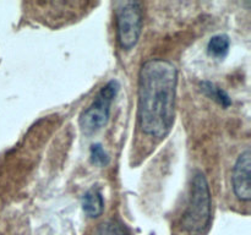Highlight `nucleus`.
<instances>
[{"label": "nucleus", "mask_w": 251, "mask_h": 235, "mask_svg": "<svg viewBox=\"0 0 251 235\" xmlns=\"http://www.w3.org/2000/svg\"><path fill=\"white\" fill-rule=\"evenodd\" d=\"M230 41L227 34H216L210 39L207 44V51L215 58H225L229 51Z\"/></svg>", "instance_id": "obj_8"}, {"label": "nucleus", "mask_w": 251, "mask_h": 235, "mask_svg": "<svg viewBox=\"0 0 251 235\" xmlns=\"http://www.w3.org/2000/svg\"><path fill=\"white\" fill-rule=\"evenodd\" d=\"M117 37L119 46L130 50L139 42L142 29V4L139 1H119L115 6Z\"/></svg>", "instance_id": "obj_4"}, {"label": "nucleus", "mask_w": 251, "mask_h": 235, "mask_svg": "<svg viewBox=\"0 0 251 235\" xmlns=\"http://www.w3.org/2000/svg\"><path fill=\"white\" fill-rule=\"evenodd\" d=\"M119 88L120 85L117 80H110L100 88L90 107L81 113L78 124L83 134L92 135L107 125L110 117V107L119 92Z\"/></svg>", "instance_id": "obj_3"}, {"label": "nucleus", "mask_w": 251, "mask_h": 235, "mask_svg": "<svg viewBox=\"0 0 251 235\" xmlns=\"http://www.w3.org/2000/svg\"><path fill=\"white\" fill-rule=\"evenodd\" d=\"M250 165L251 153L249 148H245L235 161L232 173V186L234 195L243 202H249L251 197L250 190Z\"/></svg>", "instance_id": "obj_5"}, {"label": "nucleus", "mask_w": 251, "mask_h": 235, "mask_svg": "<svg viewBox=\"0 0 251 235\" xmlns=\"http://www.w3.org/2000/svg\"><path fill=\"white\" fill-rule=\"evenodd\" d=\"M82 210L90 218H97L104 211V200L97 188H92L82 196Z\"/></svg>", "instance_id": "obj_6"}, {"label": "nucleus", "mask_w": 251, "mask_h": 235, "mask_svg": "<svg viewBox=\"0 0 251 235\" xmlns=\"http://www.w3.org/2000/svg\"><path fill=\"white\" fill-rule=\"evenodd\" d=\"M90 156L91 162L93 164H96V165L105 166L109 164V156H108V153L104 151V148H103V146L100 143H95L91 146Z\"/></svg>", "instance_id": "obj_10"}, {"label": "nucleus", "mask_w": 251, "mask_h": 235, "mask_svg": "<svg viewBox=\"0 0 251 235\" xmlns=\"http://www.w3.org/2000/svg\"><path fill=\"white\" fill-rule=\"evenodd\" d=\"M178 70L164 59L142 64L139 73L137 122L147 136L162 140L171 132L176 117Z\"/></svg>", "instance_id": "obj_1"}, {"label": "nucleus", "mask_w": 251, "mask_h": 235, "mask_svg": "<svg viewBox=\"0 0 251 235\" xmlns=\"http://www.w3.org/2000/svg\"><path fill=\"white\" fill-rule=\"evenodd\" d=\"M92 235H132V233L124 223L112 218V219L100 223L93 230Z\"/></svg>", "instance_id": "obj_7"}, {"label": "nucleus", "mask_w": 251, "mask_h": 235, "mask_svg": "<svg viewBox=\"0 0 251 235\" xmlns=\"http://www.w3.org/2000/svg\"><path fill=\"white\" fill-rule=\"evenodd\" d=\"M201 90L205 92V94L212 98L215 102H217L222 107L228 108L232 104V99L228 95V93L226 91H223L222 88L218 87V86H216L215 83L210 82V81H203V82H201Z\"/></svg>", "instance_id": "obj_9"}, {"label": "nucleus", "mask_w": 251, "mask_h": 235, "mask_svg": "<svg viewBox=\"0 0 251 235\" xmlns=\"http://www.w3.org/2000/svg\"><path fill=\"white\" fill-rule=\"evenodd\" d=\"M212 220V206L208 183L201 171L191 180L190 201L179 222L176 235H207Z\"/></svg>", "instance_id": "obj_2"}]
</instances>
